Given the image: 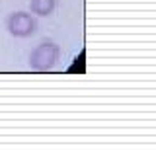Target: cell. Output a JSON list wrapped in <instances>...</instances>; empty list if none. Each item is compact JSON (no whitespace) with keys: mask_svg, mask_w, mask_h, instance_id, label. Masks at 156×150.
<instances>
[{"mask_svg":"<svg viewBox=\"0 0 156 150\" xmlns=\"http://www.w3.org/2000/svg\"><path fill=\"white\" fill-rule=\"evenodd\" d=\"M6 26H8V31L12 33L14 37H31L33 33H35L37 23H35V18H33L31 14L14 12V14H10Z\"/></svg>","mask_w":156,"mask_h":150,"instance_id":"7a4b0ae2","label":"cell"},{"mask_svg":"<svg viewBox=\"0 0 156 150\" xmlns=\"http://www.w3.org/2000/svg\"><path fill=\"white\" fill-rule=\"evenodd\" d=\"M55 0H31L29 2V8L35 16H49L55 10Z\"/></svg>","mask_w":156,"mask_h":150,"instance_id":"3957f363","label":"cell"},{"mask_svg":"<svg viewBox=\"0 0 156 150\" xmlns=\"http://www.w3.org/2000/svg\"><path fill=\"white\" fill-rule=\"evenodd\" d=\"M58 57H61V49H58L57 43H41L37 45L35 49L31 51L29 55V66L33 70H39V72H45V70H51L53 66L57 65Z\"/></svg>","mask_w":156,"mask_h":150,"instance_id":"6da1fadb","label":"cell"}]
</instances>
